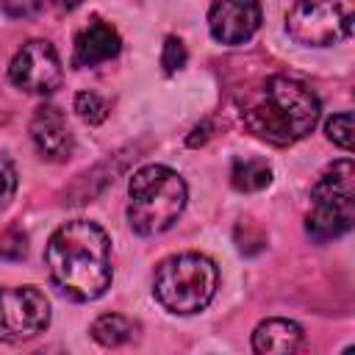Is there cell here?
Instances as JSON below:
<instances>
[{"mask_svg": "<svg viewBox=\"0 0 355 355\" xmlns=\"http://www.w3.org/2000/svg\"><path fill=\"white\" fill-rule=\"evenodd\" d=\"M44 263L53 286L75 300L92 302L111 288V239L89 219H72L53 230L44 247Z\"/></svg>", "mask_w": 355, "mask_h": 355, "instance_id": "1", "label": "cell"}, {"mask_svg": "<svg viewBox=\"0 0 355 355\" xmlns=\"http://www.w3.org/2000/svg\"><path fill=\"white\" fill-rule=\"evenodd\" d=\"M319 116V97L300 80L283 75L269 78L261 89V97L241 114L247 130L275 147L294 144L313 133Z\"/></svg>", "mask_w": 355, "mask_h": 355, "instance_id": "2", "label": "cell"}, {"mask_svg": "<svg viewBox=\"0 0 355 355\" xmlns=\"http://www.w3.org/2000/svg\"><path fill=\"white\" fill-rule=\"evenodd\" d=\"M186 200V180L175 169L147 164L128 180V225L139 236L166 233L180 219Z\"/></svg>", "mask_w": 355, "mask_h": 355, "instance_id": "3", "label": "cell"}, {"mask_svg": "<svg viewBox=\"0 0 355 355\" xmlns=\"http://www.w3.org/2000/svg\"><path fill=\"white\" fill-rule=\"evenodd\" d=\"M219 286L216 263L202 252H178L164 258L153 275V297L175 316H191L211 305Z\"/></svg>", "mask_w": 355, "mask_h": 355, "instance_id": "4", "label": "cell"}, {"mask_svg": "<svg viewBox=\"0 0 355 355\" xmlns=\"http://www.w3.org/2000/svg\"><path fill=\"white\" fill-rule=\"evenodd\" d=\"M355 31V0H294L286 33L305 47H333Z\"/></svg>", "mask_w": 355, "mask_h": 355, "instance_id": "5", "label": "cell"}, {"mask_svg": "<svg viewBox=\"0 0 355 355\" xmlns=\"http://www.w3.org/2000/svg\"><path fill=\"white\" fill-rule=\"evenodd\" d=\"M50 324V300L36 286L0 288V344L28 341Z\"/></svg>", "mask_w": 355, "mask_h": 355, "instance_id": "6", "label": "cell"}, {"mask_svg": "<svg viewBox=\"0 0 355 355\" xmlns=\"http://www.w3.org/2000/svg\"><path fill=\"white\" fill-rule=\"evenodd\" d=\"M8 78L17 89L28 94H50L61 86L64 78L61 55L47 39H31L14 53L8 64Z\"/></svg>", "mask_w": 355, "mask_h": 355, "instance_id": "7", "label": "cell"}, {"mask_svg": "<svg viewBox=\"0 0 355 355\" xmlns=\"http://www.w3.org/2000/svg\"><path fill=\"white\" fill-rule=\"evenodd\" d=\"M263 11L258 0H214L208 8V31L225 47L244 44L261 28Z\"/></svg>", "mask_w": 355, "mask_h": 355, "instance_id": "8", "label": "cell"}, {"mask_svg": "<svg viewBox=\"0 0 355 355\" xmlns=\"http://www.w3.org/2000/svg\"><path fill=\"white\" fill-rule=\"evenodd\" d=\"M28 130H31V139H33L39 155L47 161H67L75 150L72 130H69L67 116L58 105H50V103L39 105L31 116Z\"/></svg>", "mask_w": 355, "mask_h": 355, "instance_id": "9", "label": "cell"}, {"mask_svg": "<svg viewBox=\"0 0 355 355\" xmlns=\"http://www.w3.org/2000/svg\"><path fill=\"white\" fill-rule=\"evenodd\" d=\"M122 50V39L111 22L92 19L78 36L72 47V67H100L116 58Z\"/></svg>", "mask_w": 355, "mask_h": 355, "instance_id": "10", "label": "cell"}, {"mask_svg": "<svg viewBox=\"0 0 355 355\" xmlns=\"http://www.w3.org/2000/svg\"><path fill=\"white\" fill-rule=\"evenodd\" d=\"M311 205H355V164L341 158L330 164L311 186Z\"/></svg>", "mask_w": 355, "mask_h": 355, "instance_id": "11", "label": "cell"}, {"mask_svg": "<svg viewBox=\"0 0 355 355\" xmlns=\"http://www.w3.org/2000/svg\"><path fill=\"white\" fill-rule=\"evenodd\" d=\"M305 344V333L291 319H263L252 330V352L258 355H291Z\"/></svg>", "mask_w": 355, "mask_h": 355, "instance_id": "12", "label": "cell"}, {"mask_svg": "<svg viewBox=\"0 0 355 355\" xmlns=\"http://www.w3.org/2000/svg\"><path fill=\"white\" fill-rule=\"evenodd\" d=\"M352 225H355V205H311V214L305 216V230L319 244L344 236Z\"/></svg>", "mask_w": 355, "mask_h": 355, "instance_id": "13", "label": "cell"}, {"mask_svg": "<svg viewBox=\"0 0 355 355\" xmlns=\"http://www.w3.org/2000/svg\"><path fill=\"white\" fill-rule=\"evenodd\" d=\"M269 183H272V166L263 158H233L230 186L236 191L252 194V191H263Z\"/></svg>", "mask_w": 355, "mask_h": 355, "instance_id": "14", "label": "cell"}, {"mask_svg": "<svg viewBox=\"0 0 355 355\" xmlns=\"http://www.w3.org/2000/svg\"><path fill=\"white\" fill-rule=\"evenodd\" d=\"M136 322L122 313H103L92 322L89 333L100 347H122L136 338Z\"/></svg>", "mask_w": 355, "mask_h": 355, "instance_id": "15", "label": "cell"}, {"mask_svg": "<svg viewBox=\"0 0 355 355\" xmlns=\"http://www.w3.org/2000/svg\"><path fill=\"white\" fill-rule=\"evenodd\" d=\"M75 111L86 125H100L108 116V103L94 92H78L75 94Z\"/></svg>", "mask_w": 355, "mask_h": 355, "instance_id": "16", "label": "cell"}, {"mask_svg": "<svg viewBox=\"0 0 355 355\" xmlns=\"http://www.w3.org/2000/svg\"><path fill=\"white\" fill-rule=\"evenodd\" d=\"M324 133H327V139H330L336 147L352 150V133H355V128H352V114H349V111L333 114V116L324 122Z\"/></svg>", "mask_w": 355, "mask_h": 355, "instance_id": "17", "label": "cell"}, {"mask_svg": "<svg viewBox=\"0 0 355 355\" xmlns=\"http://www.w3.org/2000/svg\"><path fill=\"white\" fill-rule=\"evenodd\" d=\"M186 61H189L186 44L178 36H166L164 39V47H161V69H164V75L180 72L186 67Z\"/></svg>", "mask_w": 355, "mask_h": 355, "instance_id": "18", "label": "cell"}, {"mask_svg": "<svg viewBox=\"0 0 355 355\" xmlns=\"http://www.w3.org/2000/svg\"><path fill=\"white\" fill-rule=\"evenodd\" d=\"M28 252V239L19 230H3L0 233V261H19Z\"/></svg>", "mask_w": 355, "mask_h": 355, "instance_id": "19", "label": "cell"}, {"mask_svg": "<svg viewBox=\"0 0 355 355\" xmlns=\"http://www.w3.org/2000/svg\"><path fill=\"white\" fill-rule=\"evenodd\" d=\"M44 0H0V8L11 19H33L42 11Z\"/></svg>", "mask_w": 355, "mask_h": 355, "instance_id": "20", "label": "cell"}, {"mask_svg": "<svg viewBox=\"0 0 355 355\" xmlns=\"http://www.w3.org/2000/svg\"><path fill=\"white\" fill-rule=\"evenodd\" d=\"M17 191V169L6 153H0V205H6Z\"/></svg>", "mask_w": 355, "mask_h": 355, "instance_id": "21", "label": "cell"}, {"mask_svg": "<svg viewBox=\"0 0 355 355\" xmlns=\"http://www.w3.org/2000/svg\"><path fill=\"white\" fill-rule=\"evenodd\" d=\"M211 130H214V125H211V119H205V122H200L189 136H186V144L189 147H200V144H205L208 139H211Z\"/></svg>", "mask_w": 355, "mask_h": 355, "instance_id": "22", "label": "cell"}, {"mask_svg": "<svg viewBox=\"0 0 355 355\" xmlns=\"http://www.w3.org/2000/svg\"><path fill=\"white\" fill-rule=\"evenodd\" d=\"M47 3H50V6H53L58 14H69V11H75V8H78L83 0H47Z\"/></svg>", "mask_w": 355, "mask_h": 355, "instance_id": "23", "label": "cell"}]
</instances>
